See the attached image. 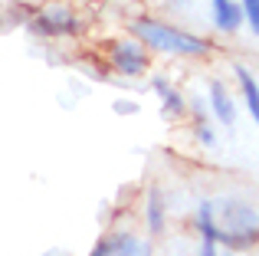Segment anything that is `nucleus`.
Here are the masks:
<instances>
[{
  "label": "nucleus",
  "instance_id": "423d86ee",
  "mask_svg": "<svg viewBox=\"0 0 259 256\" xmlns=\"http://www.w3.org/2000/svg\"><path fill=\"white\" fill-rule=\"evenodd\" d=\"M145 224H148V233H164L167 227V207H164V194L161 187H151L148 191V204H145Z\"/></svg>",
  "mask_w": 259,
  "mask_h": 256
},
{
  "label": "nucleus",
  "instance_id": "7ed1b4c3",
  "mask_svg": "<svg viewBox=\"0 0 259 256\" xmlns=\"http://www.w3.org/2000/svg\"><path fill=\"white\" fill-rule=\"evenodd\" d=\"M89 256H151V243L135 233H115L108 240H99Z\"/></svg>",
  "mask_w": 259,
  "mask_h": 256
},
{
  "label": "nucleus",
  "instance_id": "f257e3e1",
  "mask_svg": "<svg viewBox=\"0 0 259 256\" xmlns=\"http://www.w3.org/2000/svg\"><path fill=\"white\" fill-rule=\"evenodd\" d=\"M197 230L203 240L227 246H249L256 240V210L240 200H203L197 207Z\"/></svg>",
  "mask_w": 259,
  "mask_h": 256
},
{
  "label": "nucleus",
  "instance_id": "9b49d317",
  "mask_svg": "<svg viewBox=\"0 0 259 256\" xmlns=\"http://www.w3.org/2000/svg\"><path fill=\"white\" fill-rule=\"evenodd\" d=\"M240 13L249 20V30H259V0H240Z\"/></svg>",
  "mask_w": 259,
  "mask_h": 256
},
{
  "label": "nucleus",
  "instance_id": "6e6552de",
  "mask_svg": "<svg viewBox=\"0 0 259 256\" xmlns=\"http://www.w3.org/2000/svg\"><path fill=\"white\" fill-rule=\"evenodd\" d=\"M213 4V23L220 26L223 33H236L243 23V13H240V4L233 0H210Z\"/></svg>",
  "mask_w": 259,
  "mask_h": 256
},
{
  "label": "nucleus",
  "instance_id": "1a4fd4ad",
  "mask_svg": "<svg viewBox=\"0 0 259 256\" xmlns=\"http://www.w3.org/2000/svg\"><path fill=\"white\" fill-rule=\"evenodd\" d=\"M236 82L243 89V99H246V109H249V118H259V89H256V79L246 66H236Z\"/></svg>",
  "mask_w": 259,
  "mask_h": 256
},
{
  "label": "nucleus",
  "instance_id": "f8f14e48",
  "mask_svg": "<svg viewBox=\"0 0 259 256\" xmlns=\"http://www.w3.org/2000/svg\"><path fill=\"white\" fill-rule=\"evenodd\" d=\"M200 256H220V250H217L213 240H203V243H200Z\"/></svg>",
  "mask_w": 259,
  "mask_h": 256
},
{
  "label": "nucleus",
  "instance_id": "20e7f679",
  "mask_svg": "<svg viewBox=\"0 0 259 256\" xmlns=\"http://www.w3.org/2000/svg\"><path fill=\"white\" fill-rule=\"evenodd\" d=\"M33 30L43 33V36H69V33L79 30V20L66 7H53V10H43L33 20Z\"/></svg>",
  "mask_w": 259,
  "mask_h": 256
},
{
  "label": "nucleus",
  "instance_id": "0eeeda50",
  "mask_svg": "<svg viewBox=\"0 0 259 256\" xmlns=\"http://www.w3.org/2000/svg\"><path fill=\"white\" fill-rule=\"evenodd\" d=\"M210 109H213V115L223 122V128L236 125V105H233V99H230V92L223 89V82H210Z\"/></svg>",
  "mask_w": 259,
  "mask_h": 256
},
{
  "label": "nucleus",
  "instance_id": "39448f33",
  "mask_svg": "<svg viewBox=\"0 0 259 256\" xmlns=\"http://www.w3.org/2000/svg\"><path fill=\"white\" fill-rule=\"evenodd\" d=\"M112 63L118 66V72H125V76H138V72H145V66H148V53H145V46L135 43V39L115 43L112 46Z\"/></svg>",
  "mask_w": 259,
  "mask_h": 256
},
{
  "label": "nucleus",
  "instance_id": "f03ea898",
  "mask_svg": "<svg viewBox=\"0 0 259 256\" xmlns=\"http://www.w3.org/2000/svg\"><path fill=\"white\" fill-rule=\"evenodd\" d=\"M132 33L141 46L148 50H158V53H167V56H203L210 50V43L197 33H187V30H177L171 23H161V20H151V17H141L132 23Z\"/></svg>",
  "mask_w": 259,
  "mask_h": 256
},
{
  "label": "nucleus",
  "instance_id": "9d476101",
  "mask_svg": "<svg viewBox=\"0 0 259 256\" xmlns=\"http://www.w3.org/2000/svg\"><path fill=\"white\" fill-rule=\"evenodd\" d=\"M154 89L161 92V99H164V109H167V112H174V115H177V112H184V99H181V92L171 89L164 79H154Z\"/></svg>",
  "mask_w": 259,
  "mask_h": 256
}]
</instances>
